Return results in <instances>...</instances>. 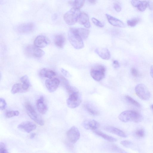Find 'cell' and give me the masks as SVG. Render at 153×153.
I'll use <instances>...</instances> for the list:
<instances>
[{
    "label": "cell",
    "mask_w": 153,
    "mask_h": 153,
    "mask_svg": "<svg viewBox=\"0 0 153 153\" xmlns=\"http://www.w3.org/2000/svg\"><path fill=\"white\" fill-rule=\"evenodd\" d=\"M140 1V0H132L131 3L134 7H137Z\"/></svg>",
    "instance_id": "cell-41"
},
{
    "label": "cell",
    "mask_w": 153,
    "mask_h": 153,
    "mask_svg": "<svg viewBox=\"0 0 153 153\" xmlns=\"http://www.w3.org/2000/svg\"><path fill=\"white\" fill-rule=\"evenodd\" d=\"M0 153H9L5 144L3 142L0 143Z\"/></svg>",
    "instance_id": "cell-36"
},
{
    "label": "cell",
    "mask_w": 153,
    "mask_h": 153,
    "mask_svg": "<svg viewBox=\"0 0 153 153\" xmlns=\"http://www.w3.org/2000/svg\"><path fill=\"white\" fill-rule=\"evenodd\" d=\"M134 90L136 94L140 99L147 100L150 98V93L145 85L138 84L135 86Z\"/></svg>",
    "instance_id": "cell-6"
},
{
    "label": "cell",
    "mask_w": 153,
    "mask_h": 153,
    "mask_svg": "<svg viewBox=\"0 0 153 153\" xmlns=\"http://www.w3.org/2000/svg\"><path fill=\"white\" fill-rule=\"evenodd\" d=\"M55 45L58 48H62L64 46L65 41V36L62 34H58L55 36L54 39Z\"/></svg>",
    "instance_id": "cell-21"
},
{
    "label": "cell",
    "mask_w": 153,
    "mask_h": 153,
    "mask_svg": "<svg viewBox=\"0 0 153 153\" xmlns=\"http://www.w3.org/2000/svg\"><path fill=\"white\" fill-rule=\"evenodd\" d=\"M114 7L115 10L117 12L120 11L121 10V7L117 3H114Z\"/></svg>",
    "instance_id": "cell-39"
},
{
    "label": "cell",
    "mask_w": 153,
    "mask_h": 153,
    "mask_svg": "<svg viewBox=\"0 0 153 153\" xmlns=\"http://www.w3.org/2000/svg\"><path fill=\"white\" fill-rule=\"evenodd\" d=\"M24 92L22 84L18 83L14 84L12 87L11 92L13 94H15L19 92Z\"/></svg>",
    "instance_id": "cell-27"
},
{
    "label": "cell",
    "mask_w": 153,
    "mask_h": 153,
    "mask_svg": "<svg viewBox=\"0 0 153 153\" xmlns=\"http://www.w3.org/2000/svg\"><path fill=\"white\" fill-rule=\"evenodd\" d=\"M106 16L108 22L113 26L120 27H125L124 23L120 19L108 14H106Z\"/></svg>",
    "instance_id": "cell-16"
},
{
    "label": "cell",
    "mask_w": 153,
    "mask_h": 153,
    "mask_svg": "<svg viewBox=\"0 0 153 153\" xmlns=\"http://www.w3.org/2000/svg\"><path fill=\"white\" fill-rule=\"evenodd\" d=\"M120 144L124 146L127 148H132L134 144L131 141L128 140H124L120 142Z\"/></svg>",
    "instance_id": "cell-33"
},
{
    "label": "cell",
    "mask_w": 153,
    "mask_h": 153,
    "mask_svg": "<svg viewBox=\"0 0 153 153\" xmlns=\"http://www.w3.org/2000/svg\"><path fill=\"white\" fill-rule=\"evenodd\" d=\"M68 38L69 42L75 48L79 49L84 46L82 39L75 31L74 28H70L68 32Z\"/></svg>",
    "instance_id": "cell-2"
},
{
    "label": "cell",
    "mask_w": 153,
    "mask_h": 153,
    "mask_svg": "<svg viewBox=\"0 0 153 153\" xmlns=\"http://www.w3.org/2000/svg\"><path fill=\"white\" fill-rule=\"evenodd\" d=\"M36 134L35 133H32L30 134V137L31 139H33L36 136Z\"/></svg>",
    "instance_id": "cell-45"
},
{
    "label": "cell",
    "mask_w": 153,
    "mask_h": 153,
    "mask_svg": "<svg viewBox=\"0 0 153 153\" xmlns=\"http://www.w3.org/2000/svg\"><path fill=\"white\" fill-rule=\"evenodd\" d=\"M36 125L33 123L28 121L23 122L18 126L19 129L23 130L27 133H30L36 128Z\"/></svg>",
    "instance_id": "cell-11"
},
{
    "label": "cell",
    "mask_w": 153,
    "mask_h": 153,
    "mask_svg": "<svg viewBox=\"0 0 153 153\" xmlns=\"http://www.w3.org/2000/svg\"><path fill=\"white\" fill-rule=\"evenodd\" d=\"M119 119L121 121L126 123L133 122L138 123L142 121L143 117L138 112L133 110H126L122 112L119 116Z\"/></svg>",
    "instance_id": "cell-1"
},
{
    "label": "cell",
    "mask_w": 153,
    "mask_h": 153,
    "mask_svg": "<svg viewBox=\"0 0 153 153\" xmlns=\"http://www.w3.org/2000/svg\"><path fill=\"white\" fill-rule=\"evenodd\" d=\"M104 128L105 131L119 137L124 138L127 137V135L124 132L114 127L108 126L105 127Z\"/></svg>",
    "instance_id": "cell-18"
},
{
    "label": "cell",
    "mask_w": 153,
    "mask_h": 153,
    "mask_svg": "<svg viewBox=\"0 0 153 153\" xmlns=\"http://www.w3.org/2000/svg\"><path fill=\"white\" fill-rule=\"evenodd\" d=\"M131 74L134 77H137L139 75V73L138 71L134 68H132L131 69Z\"/></svg>",
    "instance_id": "cell-38"
},
{
    "label": "cell",
    "mask_w": 153,
    "mask_h": 153,
    "mask_svg": "<svg viewBox=\"0 0 153 153\" xmlns=\"http://www.w3.org/2000/svg\"><path fill=\"white\" fill-rule=\"evenodd\" d=\"M105 71L106 68L104 65H97L91 68L90 74L94 80L100 81L104 78Z\"/></svg>",
    "instance_id": "cell-4"
},
{
    "label": "cell",
    "mask_w": 153,
    "mask_h": 153,
    "mask_svg": "<svg viewBox=\"0 0 153 153\" xmlns=\"http://www.w3.org/2000/svg\"><path fill=\"white\" fill-rule=\"evenodd\" d=\"M84 106L86 110L90 115L97 116L99 114V111L92 105L87 103L85 104Z\"/></svg>",
    "instance_id": "cell-22"
},
{
    "label": "cell",
    "mask_w": 153,
    "mask_h": 153,
    "mask_svg": "<svg viewBox=\"0 0 153 153\" xmlns=\"http://www.w3.org/2000/svg\"><path fill=\"white\" fill-rule=\"evenodd\" d=\"M82 125L86 129L93 131L97 129L100 126L99 123L94 120H86L83 122Z\"/></svg>",
    "instance_id": "cell-17"
},
{
    "label": "cell",
    "mask_w": 153,
    "mask_h": 153,
    "mask_svg": "<svg viewBox=\"0 0 153 153\" xmlns=\"http://www.w3.org/2000/svg\"><path fill=\"white\" fill-rule=\"evenodd\" d=\"M93 132L96 134L108 141L114 142L117 141V139L116 138L108 135L100 131L95 130L93 131Z\"/></svg>",
    "instance_id": "cell-25"
},
{
    "label": "cell",
    "mask_w": 153,
    "mask_h": 153,
    "mask_svg": "<svg viewBox=\"0 0 153 153\" xmlns=\"http://www.w3.org/2000/svg\"><path fill=\"white\" fill-rule=\"evenodd\" d=\"M150 74L151 77L153 78V66H152L150 68Z\"/></svg>",
    "instance_id": "cell-44"
},
{
    "label": "cell",
    "mask_w": 153,
    "mask_h": 153,
    "mask_svg": "<svg viewBox=\"0 0 153 153\" xmlns=\"http://www.w3.org/2000/svg\"><path fill=\"white\" fill-rule=\"evenodd\" d=\"M139 19L138 18H134L128 20L127 21L128 25L130 26L133 27L135 26L138 23Z\"/></svg>",
    "instance_id": "cell-32"
},
{
    "label": "cell",
    "mask_w": 153,
    "mask_h": 153,
    "mask_svg": "<svg viewBox=\"0 0 153 153\" xmlns=\"http://www.w3.org/2000/svg\"><path fill=\"white\" fill-rule=\"evenodd\" d=\"M61 71L62 74L66 76H69V74L67 71L63 69H61Z\"/></svg>",
    "instance_id": "cell-43"
},
{
    "label": "cell",
    "mask_w": 153,
    "mask_h": 153,
    "mask_svg": "<svg viewBox=\"0 0 153 153\" xmlns=\"http://www.w3.org/2000/svg\"><path fill=\"white\" fill-rule=\"evenodd\" d=\"M91 20L93 23L96 26L101 27H104L103 24L96 18H92Z\"/></svg>",
    "instance_id": "cell-34"
},
{
    "label": "cell",
    "mask_w": 153,
    "mask_h": 153,
    "mask_svg": "<svg viewBox=\"0 0 153 153\" xmlns=\"http://www.w3.org/2000/svg\"><path fill=\"white\" fill-rule=\"evenodd\" d=\"M88 1L91 3L93 4H95L96 3L97 1L94 0H89Z\"/></svg>",
    "instance_id": "cell-46"
},
{
    "label": "cell",
    "mask_w": 153,
    "mask_h": 153,
    "mask_svg": "<svg viewBox=\"0 0 153 153\" xmlns=\"http://www.w3.org/2000/svg\"><path fill=\"white\" fill-rule=\"evenodd\" d=\"M148 6L150 10H153V2H152L151 1H148Z\"/></svg>",
    "instance_id": "cell-42"
},
{
    "label": "cell",
    "mask_w": 153,
    "mask_h": 153,
    "mask_svg": "<svg viewBox=\"0 0 153 153\" xmlns=\"http://www.w3.org/2000/svg\"><path fill=\"white\" fill-rule=\"evenodd\" d=\"M150 107L153 110V104L151 105Z\"/></svg>",
    "instance_id": "cell-47"
},
{
    "label": "cell",
    "mask_w": 153,
    "mask_h": 153,
    "mask_svg": "<svg viewBox=\"0 0 153 153\" xmlns=\"http://www.w3.org/2000/svg\"><path fill=\"white\" fill-rule=\"evenodd\" d=\"M95 52L102 59L108 60L110 58V52L108 49L106 48H97L95 50Z\"/></svg>",
    "instance_id": "cell-13"
},
{
    "label": "cell",
    "mask_w": 153,
    "mask_h": 153,
    "mask_svg": "<svg viewBox=\"0 0 153 153\" xmlns=\"http://www.w3.org/2000/svg\"><path fill=\"white\" fill-rule=\"evenodd\" d=\"M40 76L49 79H51L56 76V73L53 71L47 68H43L41 69L39 73Z\"/></svg>",
    "instance_id": "cell-20"
},
{
    "label": "cell",
    "mask_w": 153,
    "mask_h": 153,
    "mask_svg": "<svg viewBox=\"0 0 153 153\" xmlns=\"http://www.w3.org/2000/svg\"><path fill=\"white\" fill-rule=\"evenodd\" d=\"M82 99L79 92L70 94L67 100L68 106L71 108L78 107L81 103Z\"/></svg>",
    "instance_id": "cell-8"
},
{
    "label": "cell",
    "mask_w": 153,
    "mask_h": 153,
    "mask_svg": "<svg viewBox=\"0 0 153 153\" xmlns=\"http://www.w3.org/2000/svg\"><path fill=\"white\" fill-rule=\"evenodd\" d=\"M81 12L79 9L71 8L64 15V19L68 25H72L77 21Z\"/></svg>",
    "instance_id": "cell-3"
},
{
    "label": "cell",
    "mask_w": 153,
    "mask_h": 153,
    "mask_svg": "<svg viewBox=\"0 0 153 153\" xmlns=\"http://www.w3.org/2000/svg\"><path fill=\"white\" fill-rule=\"evenodd\" d=\"M66 135L69 140L73 143H76L80 137L79 131L75 126H73L67 131Z\"/></svg>",
    "instance_id": "cell-9"
},
{
    "label": "cell",
    "mask_w": 153,
    "mask_h": 153,
    "mask_svg": "<svg viewBox=\"0 0 153 153\" xmlns=\"http://www.w3.org/2000/svg\"><path fill=\"white\" fill-rule=\"evenodd\" d=\"M85 1L83 0H72L68 1L69 4L74 8L79 9L83 5Z\"/></svg>",
    "instance_id": "cell-26"
},
{
    "label": "cell",
    "mask_w": 153,
    "mask_h": 153,
    "mask_svg": "<svg viewBox=\"0 0 153 153\" xmlns=\"http://www.w3.org/2000/svg\"><path fill=\"white\" fill-rule=\"evenodd\" d=\"M19 112L18 111H7L5 113V116L8 118H11L14 116H17L19 115Z\"/></svg>",
    "instance_id": "cell-31"
},
{
    "label": "cell",
    "mask_w": 153,
    "mask_h": 153,
    "mask_svg": "<svg viewBox=\"0 0 153 153\" xmlns=\"http://www.w3.org/2000/svg\"><path fill=\"white\" fill-rule=\"evenodd\" d=\"M24 92L27 91L30 86V83L28 76L27 75L22 76L20 79Z\"/></svg>",
    "instance_id": "cell-24"
},
{
    "label": "cell",
    "mask_w": 153,
    "mask_h": 153,
    "mask_svg": "<svg viewBox=\"0 0 153 153\" xmlns=\"http://www.w3.org/2000/svg\"><path fill=\"white\" fill-rule=\"evenodd\" d=\"M25 55L28 57L40 58L44 54V52L40 48L34 45H29L25 49Z\"/></svg>",
    "instance_id": "cell-7"
},
{
    "label": "cell",
    "mask_w": 153,
    "mask_h": 153,
    "mask_svg": "<svg viewBox=\"0 0 153 153\" xmlns=\"http://www.w3.org/2000/svg\"><path fill=\"white\" fill-rule=\"evenodd\" d=\"M74 29L77 33L82 40L87 39L90 33L88 30L83 28H74Z\"/></svg>",
    "instance_id": "cell-23"
},
{
    "label": "cell",
    "mask_w": 153,
    "mask_h": 153,
    "mask_svg": "<svg viewBox=\"0 0 153 153\" xmlns=\"http://www.w3.org/2000/svg\"><path fill=\"white\" fill-rule=\"evenodd\" d=\"M34 43L35 46L40 48L46 47L48 44V41L45 36L40 35L35 38Z\"/></svg>",
    "instance_id": "cell-14"
},
{
    "label": "cell",
    "mask_w": 153,
    "mask_h": 153,
    "mask_svg": "<svg viewBox=\"0 0 153 153\" xmlns=\"http://www.w3.org/2000/svg\"><path fill=\"white\" fill-rule=\"evenodd\" d=\"M34 25L32 22L22 24L17 28V30L22 33H28L32 31L33 29Z\"/></svg>",
    "instance_id": "cell-12"
},
{
    "label": "cell",
    "mask_w": 153,
    "mask_h": 153,
    "mask_svg": "<svg viewBox=\"0 0 153 153\" xmlns=\"http://www.w3.org/2000/svg\"><path fill=\"white\" fill-rule=\"evenodd\" d=\"M60 81L56 78H53L47 79L45 82V85L50 92L55 91L58 87Z\"/></svg>",
    "instance_id": "cell-10"
},
{
    "label": "cell",
    "mask_w": 153,
    "mask_h": 153,
    "mask_svg": "<svg viewBox=\"0 0 153 153\" xmlns=\"http://www.w3.org/2000/svg\"><path fill=\"white\" fill-rule=\"evenodd\" d=\"M77 21L80 24L87 28L90 27L89 17L88 14L84 12H81Z\"/></svg>",
    "instance_id": "cell-19"
},
{
    "label": "cell",
    "mask_w": 153,
    "mask_h": 153,
    "mask_svg": "<svg viewBox=\"0 0 153 153\" xmlns=\"http://www.w3.org/2000/svg\"><path fill=\"white\" fill-rule=\"evenodd\" d=\"M134 135L138 138L143 137L145 135V132L144 129L142 128L137 129L134 132Z\"/></svg>",
    "instance_id": "cell-29"
},
{
    "label": "cell",
    "mask_w": 153,
    "mask_h": 153,
    "mask_svg": "<svg viewBox=\"0 0 153 153\" xmlns=\"http://www.w3.org/2000/svg\"><path fill=\"white\" fill-rule=\"evenodd\" d=\"M25 107L27 114L31 119L40 126L44 125V123L43 120L37 114L31 105L28 103H26L25 104Z\"/></svg>",
    "instance_id": "cell-5"
},
{
    "label": "cell",
    "mask_w": 153,
    "mask_h": 153,
    "mask_svg": "<svg viewBox=\"0 0 153 153\" xmlns=\"http://www.w3.org/2000/svg\"><path fill=\"white\" fill-rule=\"evenodd\" d=\"M112 148L113 150L117 151L120 153H128L125 150L119 148L116 146H112Z\"/></svg>",
    "instance_id": "cell-37"
},
{
    "label": "cell",
    "mask_w": 153,
    "mask_h": 153,
    "mask_svg": "<svg viewBox=\"0 0 153 153\" xmlns=\"http://www.w3.org/2000/svg\"><path fill=\"white\" fill-rule=\"evenodd\" d=\"M148 7V1H140L137 8L138 10L141 12L145 11Z\"/></svg>",
    "instance_id": "cell-28"
},
{
    "label": "cell",
    "mask_w": 153,
    "mask_h": 153,
    "mask_svg": "<svg viewBox=\"0 0 153 153\" xmlns=\"http://www.w3.org/2000/svg\"><path fill=\"white\" fill-rule=\"evenodd\" d=\"M126 100L130 104L136 107H140V104L128 95H126L125 97Z\"/></svg>",
    "instance_id": "cell-30"
},
{
    "label": "cell",
    "mask_w": 153,
    "mask_h": 153,
    "mask_svg": "<svg viewBox=\"0 0 153 153\" xmlns=\"http://www.w3.org/2000/svg\"><path fill=\"white\" fill-rule=\"evenodd\" d=\"M36 106L38 111L40 113L45 114L48 110L47 106L44 102V99L43 96H41L36 102Z\"/></svg>",
    "instance_id": "cell-15"
},
{
    "label": "cell",
    "mask_w": 153,
    "mask_h": 153,
    "mask_svg": "<svg viewBox=\"0 0 153 153\" xmlns=\"http://www.w3.org/2000/svg\"><path fill=\"white\" fill-rule=\"evenodd\" d=\"M113 65L114 68H118L120 67V64L118 61L114 60L113 62Z\"/></svg>",
    "instance_id": "cell-40"
},
{
    "label": "cell",
    "mask_w": 153,
    "mask_h": 153,
    "mask_svg": "<svg viewBox=\"0 0 153 153\" xmlns=\"http://www.w3.org/2000/svg\"><path fill=\"white\" fill-rule=\"evenodd\" d=\"M7 103L5 100L3 98L0 99V108L1 110H4L7 107Z\"/></svg>",
    "instance_id": "cell-35"
}]
</instances>
